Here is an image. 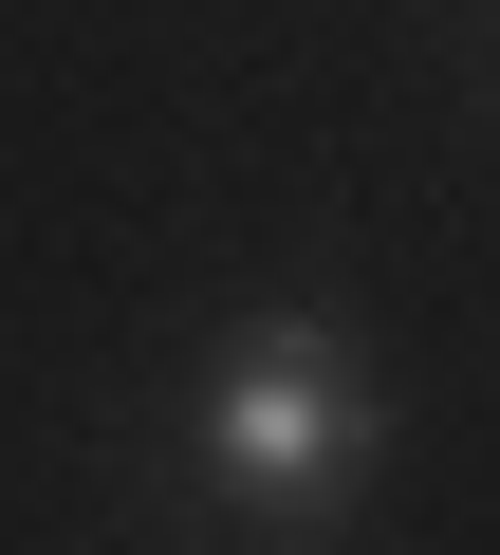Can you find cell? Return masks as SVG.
I'll return each instance as SVG.
<instances>
[{
    "label": "cell",
    "mask_w": 500,
    "mask_h": 555,
    "mask_svg": "<svg viewBox=\"0 0 500 555\" xmlns=\"http://www.w3.org/2000/svg\"><path fill=\"white\" fill-rule=\"evenodd\" d=\"M371 444H389V408H371V371H352L334 315H241L222 371H204V408H185V463H204V500H241V518L352 500Z\"/></svg>",
    "instance_id": "6da1fadb"
}]
</instances>
